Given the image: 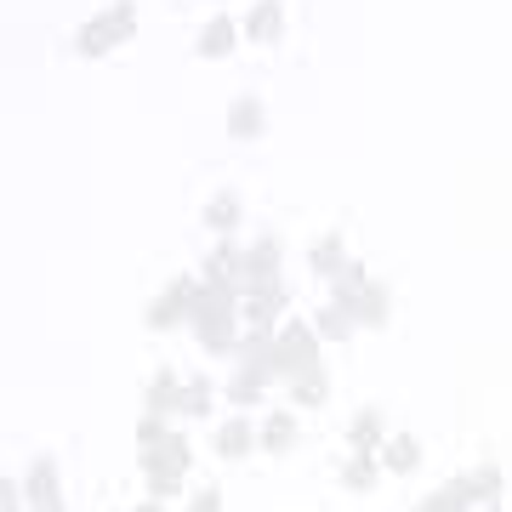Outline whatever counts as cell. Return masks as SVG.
<instances>
[{
	"mask_svg": "<svg viewBox=\"0 0 512 512\" xmlns=\"http://www.w3.org/2000/svg\"><path fill=\"white\" fill-rule=\"evenodd\" d=\"M177 399H183V382H177L171 370H160V376L148 382V399H143V410H160V416H177Z\"/></svg>",
	"mask_w": 512,
	"mask_h": 512,
	"instance_id": "cell-22",
	"label": "cell"
},
{
	"mask_svg": "<svg viewBox=\"0 0 512 512\" xmlns=\"http://www.w3.org/2000/svg\"><path fill=\"white\" fill-rule=\"evenodd\" d=\"M23 501H29V512H63V495H57V467L46 456L29 467V478H23Z\"/></svg>",
	"mask_w": 512,
	"mask_h": 512,
	"instance_id": "cell-6",
	"label": "cell"
},
{
	"mask_svg": "<svg viewBox=\"0 0 512 512\" xmlns=\"http://www.w3.org/2000/svg\"><path fill=\"white\" fill-rule=\"evenodd\" d=\"M165 439V416L160 410H143V421H137V450H148V444Z\"/></svg>",
	"mask_w": 512,
	"mask_h": 512,
	"instance_id": "cell-26",
	"label": "cell"
},
{
	"mask_svg": "<svg viewBox=\"0 0 512 512\" xmlns=\"http://www.w3.org/2000/svg\"><path fill=\"white\" fill-rule=\"evenodd\" d=\"M376 456H382L387 473H416V467H421V444L410 439V433H393V439H382Z\"/></svg>",
	"mask_w": 512,
	"mask_h": 512,
	"instance_id": "cell-16",
	"label": "cell"
},
{
	"mask_svg": "<svg viewBox=\"0 0 512 512\" xmlns=\"http://www.w3.org/2000/svg\"><path fill=\"white\" fill-rule=\"evenodd\" d=\"M211 404H217V387L205 382V376H188V382H183V399H177V416L200 421V416H211Z\"/></svg>",
	"mask_w": 512,
	"mask_h": 512,
	"instance_id": "cell-18",
	"label": "cell"
},
{
	"mask_svg": "<svg viewBox=\"0 0 512 512\" xmlns=\"http://www.w3.org/2000/svg\"><path fill=\"white\" fill-rule=\"evenodd\" d=\"M188 461H194L188 439H183V433H165L160 444H148V450H143V478H154V473H188Z\"/></svg>",
	"mask_w": 512,
	"mask_h": 512,
	"instance_id": "cell-5",
	"label": "cell"
},
{
	"mask_svg": "<svg viewBox=\"0 0 512 512\" xmlns=\"http://www.w3.org/2000/svg\"><path fill=\"white\" fill-rule=\"evenodd\" d=\"M348 444H353V456H376V450H382V416L365 410V416L348 427Z\"/></svg>",
	"mask_w": 512,
	"mask_h": 512,
	"instance_id": "cell-23",
	"label": "cell"
},
{
	"mask_svg": "<svg viewBox=\"0 0 512 512\" xmlns=\"http://www.w3.org/2000/svg\"><path fill=\"white\" fill-rule=\"evenodd\" d=\"M268 131V114H262V103H256L251 92H239L234 103H228V137L234 143H256Z\"/></svg>",
	"mask_w": 512,
	"mask_h": 512,
	"instance_id": "cell-8",
	"label": "cell"
},
{
	"mask_svg": "<svg viewBox=\"0 0 512 512\" xmlns=\"http://www.w3.org/2000/svg\"><path fill=\"white\" fill-rule=\"evenodd\" d=\"M342 262H348V251H342V228H325V234L308 245V268L319 279H336V268H342Z\"/></svg>",
	"mask_w": 512,
	"mask_h": 512,
	"instance_id": "cell-12",
	"label": "cell"
},
{
	"mask_svg": "<svg viewBox=\"0 0 512 512\" xmlns=\"http://www.w3.org/2000/svg\"><path fill=\"white\" fill-rule=\"evenodd\" d=\"M205 228H211L217 239H234V228H239V194L234 188H222V194L205 200Z\"/></svg>",
	"mask_w": 512,
	"mask_h": 512,
	"instance_id": "cell-14",
	"label": "cell"
},
{
	"mask_svg": "<svg viewBox=\"0 0 512 512\" xmlns=\"http://www.w3.org/2000/svg\"><path fill=\"white\" fill-rule=\"evenodd\" d=\"M308 370H319V330L302 325V319H285V325L274 330V376L296 382V376H308Z\"/></svg>",
	"mask_w": 512,
	"mask_h": 512,
	"instance_id": "cell-2",
	"label": "cell"
},
{
	"mask_svg": "<svg viewBox=\"0 0 512 512\" xmlns=\"http://www.w3.org/2000/svg\"><path fill=\"white\" fill-rule=\"evenodd\" d=\"M478 512H501V501H495V507H478Z\"/></svg>",
	"mask_w": 512,
	"mask_h": 512,
	"instance_id": "cell-30",
	"label": "cell"
},
{
	"mask_svg": "<svg viewBox=\"0 0 512 512\" xmlns=\"http://www.w3.org/2000/svg\"><path fill=\"white\" fill-rule=\"evenodd\" d=\"M177 490H183V473H154L148 478V495H154V501H171Z\"/></svg>",
	"mask_w": 512,
	"mask_h": 512,
	"instance_id": "cell-27",
	"label": "cell"
},
{
	"mask_svg": "<svg viewBox=\"0 0 512 512\" xmlns=\"http://www.w3.org/2000/svg\"><path fill=\"white\" fill-rule=\"evenodd\" d=\"M296 444V410H274L262 421V456H285Z\"/></svg>",
	"mask_w": 512,
	"mask_h": 512,
	"instance_id": "cell-17",
	"label": "cell"
},
{
	"mask_svg": "<svg viewBox=\"0 0 512 512\" xmlns=\"http://www.w3.org/2000/svg\"><path fill=\"white\" fill-rule=\"evenodd\" d=\"M416 512H473V507L461 501V490H456V484H444V490H439V495H427V501H421Z\"/></svg>",
	"mask_w": 512,
	"mask_h": 512,
	"instance_id": "cell-25",
	"label": "cell"
},
{
	"mask_svg": "<svg viewBox=\"0 0 512 512\" xmlns=\"http://www.w3.org/2000/svg\"><path fill=\"white\" fill-rule=\"evenodd\" d=\"M239 35H245V29H239V18H211V23L200 29V40H194V52L217 63V57L234 52V40H239Z\"/></svg>",
	"mask_w": 512,
	"mask_h": 512,
	"instance_id": "cell-11",
	"label": "cell"
},
{
	"mask_svg": "<svg viewBox=\"0 0 512 512\" xmlns=\"http://www.w3.org/2000/svg\"><path fill=\"white\" fill-rule=\"evenodd\" d=\"M131 35H137V6H131V0H114V6H103L97 18H86L80 29H74V52L80 57H109L114 46H126Z\"/></svg>",
	"mask_w": 512,
	"mask_h": 512,
	"instance_id": "cell-1",
	"label": "cell"
},
{
	"mask_svg": "<svg viewBox=\"0 0 512 512\" xmlns=\"http://www.w3.org/2000/svg\"><path fill=\"white\" fill-rule=\"evenodd\" d=\"M387 313H393V296H387L382 279H370L365 291H359V302H353V319L370 330H387Z\"/></svg>",
	"mask_w": 512,
	"mask_h": 512,
	"instance_id": "cell-13",
	"label": "cell"
},
{
	"mask_svg": "<svg viewBox=\"0 0 512 512\" xmlns=\"http://www.w3.org/2000/svg\"><path fill=\"white\" fill-rule=\"evenodd\" d=\"M188 512H222V490H217V484L194 490V495H188Z\"/></svg>",
	"mask_w": 512,
	"mask_h": 512,
	"instance_id": "cell-28",
	"label": "cell"
},
{
	"mask_svg": "<svg viewBox=\"0 0 512 512\" xmlns=\"http://www.w3.org/2000/svg\"><path fill=\"white\" fill-rule=\"evenodd\" d=\"M137 512H165V507H160V501H154V495H148V501H143V507H137Z\"/></svg>",
	"mask_w": 512,
	"mask_h": 512,
	"instance_id": "cell-29",
	"label": "cell"
},
{
	"mask_svg": "<svg viewBox=\"0 0 512 512\" xmlns=\"http://www.w3.org/2000/svg\"><path fill=\"white\" fill-rule=\"evenodd\" d=\"M239 29H245V40H256V46H274V40L285 35V6H279V0H256L251 12L239 18Z\"/></svg>",
	"mask_w": 512,
	"mask_h": 512,
	"instance_id": "cell-7",
	"label": "cell"
},
{
	"mask_svg": "<svg viewBox=\"0 0 512 512\" xmlns=\"http://www.w3.org/2000/svg\"><path fill=\"white\" fill-rule=\"evenodd\" d=\"M251 444H262V427H251V416H228L217 427V456L222 461H245Z\"/></svg>",
	"mask_w": 512,
	"mask_h": 512,
	"instance_id": "cell-9",
	"label": "cell"
},
{
	"mask_svg": "<svg viewBox=\"0 0 512 512\" xmlns=\"http://www.w3.org/2000/svg\"><path fill=\"white\" fill-rule=\"evenodd\" d=\"M262 387H268V376H262V370L239 365L234 382H228V399H234V410H256V404H262Z\"/></svg>",
	"mask_w": 512,
	"mask_h": 512,
	"instance_id": "cell-19",
	"label": "cell"
},
{
	"mask_svg": "<svg viewBox=\"0 0 512 512\" xmlns=\"http://www.w3.org/2000/svg\"><path fill=\"white\" fill-rule=\"evenodd\" d=\"M365 285H370V274H365V268H359V262H353V256H348V262L336 268V279H330V302H348V308H353V302H359V291H365Z\"/></svg>",
	"mask_w": 512,
	"mask_h": 512,
	"instance_id": "cell-21",
	"label": "cell"
},
{
	"mask_svg": "<svg viewBox=\"0 0 512 512\" xmlns=\"http://www.w3.org/2000/svg\"><path fill=\"white\" fill-rule=\"evenodd\" d=\"M456 490H461V501H467V507H495V501H501V473H495V467H473V473H461L456 478Z\"/></svg>",
	"mask_w": 512,
	"mask_h": 512,
	"instance_id": "cell-10",
	"label": "cell"
},
{
	"mask_svg": "<svg viewBox=\"0 0 512 512\" xmlns=\"http://www.w3.org/2000/svg\"><path fill=\"white\" fill-rule=\"evenodd\" d=\"M313 330H319V342H348L353 330H359V319H353L348 302H330V308L313 313Z\"/></svg>",
	"mask_w": 512,
	"mask_h": 512,
	"instance_id": "cell-15",
	"label": "cell"
},
{
	"mask_svg": "<svg viewBox=\"0 0 512 512\" xmlns=\"http://www.w3.org/2000/svg\"><path fill=\"white\" fill-rule=\"evenodd\" d=\"M194 302H200V279H171L154 302H148V330H171L194 319Z\"/></svg>",
	"mask_w": 512,
	"mask_h": 512,
	"instance_id": "cell-4",
	"label": "cell"
},
{
	"mask_svg": "<svg viewBox=\"0 0 512 512\" xmlns=\"http://www.w3.org/2000/svg\"><path fill=\"white\" fill-rule=\"evenodd\" d=\"M376 473H382V456H353L348 467H342V484H348V490H359V495H365L370 484H376Z\"/></svg>",
	"mask_w": 512,
	"mask_h": 512,
	"instance_id": "cell-24",
	"label": "cell"
},
{
	"mask_svg": "<svg viewBox=\"0 0 512 512\" xmlns=\"http://www.w3.org/2000/svg\"><path fill=\"white\" fill-rule=\"evenodd\" d=\"M325 393H330V376H325V365H319V370H308V376L291 382V410H319Z\"/></svg>",
	"mask_w": 512,
	"mask_h": 512,
	"instance_id": "cell-20",
	"label": "cell"
},
{
	"mask_svg": "<svg viewBox=\"0 0 512 512\" xmlns=\"http://www.w3.org/2000/svg\"><path fill=\"white\" fill-rule=\"evenodd\" d=\"M279 262H285V245H279L274 234H262L256 245H245L239 251V296H251V291H268V285H279Z\"/></svg>",
	"mask_w": 512,
	"mask_h": 512,
	"instance_id": "cell-3",
	"label": "cell"
}]
</instances>
